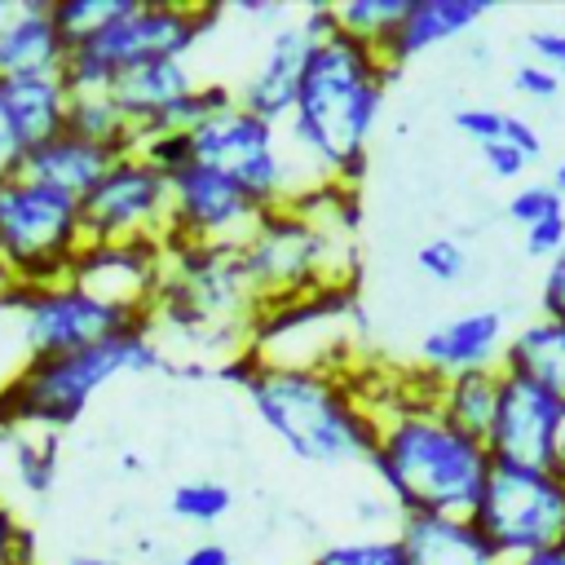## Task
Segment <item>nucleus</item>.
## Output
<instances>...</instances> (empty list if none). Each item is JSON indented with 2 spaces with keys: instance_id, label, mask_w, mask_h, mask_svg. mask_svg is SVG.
I'll list each match as a JSON object with an SVG mask.
<instances>
[{
  "instance_id": "obj_8",
  "label": "nucleus",
  "mask_w": 565,
  "mask_h": 565,
  "mask_svg": "<svg viewBox=\"0 0 565 565\" xmlns=\"http://www.w3.org/2000/svg\"><path fill=\"white\" fill-rule=\"evenodd\" d=\"M88 247L79 199L35 177H0V278L62 282Z\"/></svg>"
},
{
  "instance_id": "obj_30",
  "label": "nucleus",
  "mask_w": 565,
  "mask_h": 565,
  "mask_svg": "<svg viewBox=\"0 0 565 565\" xmlns=\"http://www.w3.org/2000/svg\"><path fill=\"white\" fill-rule=\"evenodd\" d=\"M309 565H411V561L397 530H366V534L327 543Z\"/></svg>"
},
{
  "instance_id": "obj_1",
  "label": "nucleus",
  "mask_w": 565,
  "mask_h": 565,
  "mask_svg": "<svg viewBox=\"0 0 565 565\" xmlns=\"http://www.w3.org/2000/svg\"><path fill=\"white\" fill-rule=\"evenodd\" d=\"M393 66L384 62L380 49L335 31L327 40H318L309 71L300 79L296 106L282 124L296 159L305 163V172L322 185H349L358 190L362 172H366V150H371V132L380 124L384 110V93L393 84Z\"/></svg>"
},
{
  "instance_id": "obj_15",
  "label": "nucleus",
  "mask_w": 565,
  "mask_h": 565,
  "mask_svg": "<svg viewBox=\"0 0 565 565\" xmlns=\"http://www.w3.org/2000/svg\"><path fill=\"white\" fill-rule=\"evenodd\" d=\"M318 49V35L296 18L278 22L252 66V75L243 79V88L234 93L238 106H247L252 115L269 119V124H287L291 106H296V93H300V79L309 71V57Z\"/></svg>"
},
{
  "instance_id": "obj_32",
  "label": "nucleus",
  "mask_w": 565,
  "mask_h": 565,
  "mask_svg": "<svg viewBox=\"0 0 565 565\" xmlns=\"http://www.w3.org/2000/svg\"><path fill=\"white\" fill-rule=\"evenodd\" d=\"M508 221L512 225H521V230H530V225H539V221H547V216H556V212H565V199L547 185V181H525V185H516L512 190V199H508Z\"/></svg>"
},
{
  "instance_id": "obj_46",
  "label": "nucleus",
  "mask_w": 565,
  "mask_h": 565,
  "mask_svg": "<svg viewBox=\"0 0 565 565\" xmlns=\"http://www.w3.org/2000/svg\"><path fill=\"white\" fill-rule=\"evenodd\" d=\"M547 185H552V190H556V194L565 199V154H561V159L552 163V172H547Z\"/></svg>"
},
{
  "instance_id": "obj_47",
  "label": "nucleus",
  "mask_w": 565,
  "mask_h": 565,
  "mask_svg": "<svg viewBox=\"0 0 565 565\" xmlns=\"http://www.w3.org/2000/svg\"><path fill=\"white\" fill-rule=\"evenodd\" d=\"M119 463H124L128 472H141V455H132V450H128V455H119Z\"/></svg>"
},
{
  "instance_id": "obj_9",
  "label": "nucleus",
  "mask_w": 565,
  "mask_h": 565,
  "mask_svg": "<svg viewBox=\"0 0 565 565\" xmlns=\"http://www.w3.org/2000/svg\"><path fill=\"white\" fill-rule=\"evenodd\" d=\"M190 159L234 177L265 207L296 203L305 190L318 185L296 159L282 124L252 115L247 106H238V97L190 132Z\"/></svg>"
},
{
  "instance_id": "obj_28",
  "label": "nucleus",
  "mask_w": 565,
  "mask_h": 565,
  "mask_svg": "<svg viewBox=\"0 0 565 565\" xmlns=\"http://www.w3.org/2000/svg\"><path fill=\"white\" fill-rule=\"evenodd\" d=\"M406 4L411 0H340L335 4V26L384 53V44L393 40V31L406 18Z\"/></svg>"
},
{
  "instance_id": "obj_33",
  "label": "nucleus",
  "mask_w": 565,
  "mask_h": 565,
  "mask_svg": "<svg viewBox=\"0 0 565 565\" xmlns=\"http://www.w3.org/2000/svg\"><path fill=\"white\" fill-rule=\"evenodd\" d=\"M415 265H419V274L433 278V282H459V278L468 274V247H463L459 238L441 234V238H428V243L415 252Z\"/></svg>"
},
{
  "instance_id": "obj_11",
  "label": "nucleus",
  "mask_w": 565,
  "mask_h": 565,
  "mask_svg": "<svg viewBox=\"0 0 565 565\" xmlns=\"http://www.w3.org/2000/svg\"><path fill=\"white\" fill-rule=\"evenodd\" d=\"M468 516L503 561L565 547V477L556 468L494 463Z\"/></svg>"
},
{
  "instance_id": "obj_48",
  "label": "nucleus",
  "mask_w": 565,
  "mask_h": 565,
  "mask_svg": "<svg viewBox=\"0 0 565 565\" xmlns=\"http://www.w3.org/2000/svg\"><path fill=\"white\" fill-rule=\"evenodd\" d=\"M71 565H119V561H106V556H75Z\"/></svg>"
},
{
  "instance_id": "obj_39",
  "label": "nucleus",
  "mask_w": 565,
  "mask_h": 565,
  "mask_svg": "<svg viewBox=\"0 0 565 565\" xmlns=\"http://www.w3.org/2000/svg\"><path fill=\"white\" fill-rule=\"evenodd\" d=\"M353 516H358L362 525H388V530H397V521H402L397 503H393L384 490H366V494H358V499H353Z\"/></svg>"
},
{
  "instance_id": "obj_29",
  "label": "nucleus",
  "mask_w": 565,
  "mask_h": 565,
  "mask_svg": "<svg viewBox=\"0 0 565 565\" xmlns=\"http://www.w3.org/2000/svg\"><path fill=\"white\" fill-rule=\"evenodd\" d=\"M168 512L185 525H216L234 512V490L216 477H190L181 486H172L168 494Z\"/></svg>"
},
{
  "instance_id": "obj_26",
  "label": "nucleus",
  "mask_w": 565,
  "mask_h": 565,
  "mask_svg": "<svg viewBox=\"0 0 565 565\" xmlns=\"http://www.w3.org/2000/svg\"><path fill=\"white\" fill-rule=\"evenodd\" d=\"M66 132H75L84 141H97L115 154L137 150V132H132L128 115L119 110V102L110 93H75L71 110H66Z\"/></svg>"
},
{
  "instance_id": "obj_42",
  "label": "nucleus",
  "mask_w": 565,
  "mask_h": 565,
  "mask_svg": "<svg viewBox=\"0 0 565 565\" xmlns=\"http://www.w3.org/2000/svg\"><path fill=\"white\" fill-rule=\"evenodd\" d=\"M22 154H26V146L18 141L13 119H9V110H4V97H0V177H13V172L22 168Z\"/></svg>"
},
{
  "instance_id": "obj_20",
  "label": "nucleus",
  "mask_w": 565,
  "mask_h": 565,
  "mask_svg": "<svg viewBox=\"0 0 565 565\" xmlns=\"http://www.w3.org/2000/svg\"><path fill=\"white\" fill-rule=\"evenodd\" d=\"M490 9H494V0H411L402 26L384 44V62L393 71H402L419 53L450 44V40L468 35L472 26H481L490 18Z\"/></svg>"
},
{
  "instance_id": "obj_7",
  "label": "nucleus",
  "mask_w": 565,
  "mask_h": 565,
  "mask_svg": "<svg viewBox=\"0 0 565 565\" xmlns=\"http://www.w3.org/2000/svg\"><path fill=\"white\" fill-rule=\"evenodd\" d=\"M221 4H185V0H132L110 26L71 44L66 84L71 93H110V84L146 62L190 57L199 40L221 22Z\"/></svg>"
},
{
  "instance_id": "obj_21",
  "label": "nucleus",
  "mask_w": 565,
  "mask_h": 565,
  "mask_svg": "<svg viewBox=\"0 0 565 565\" xmlns=\"http://www.w3.org/2000/svg\"><path fill=\"white\" fill-rule=\"evenodd\" d=\"M203 79L190 71L185 57H163V62H146V66H132L124 71L115 84H110V97L119 102V110L128 115L132 132L150 128L163 110H172L181 97H190Z\"/></svg>"
},
{
  "instance_id": "obj_27",
  "label": "nucleus",
  "mask_w": 565,
  "mask_h": 565,
  "mask_svg": "<svg viewBox=\"0 0 565 565\" xmlns=\"http://www.w3.org/2000/svg\"><path fill=\"white\" fill-rule=\"evenodd\" d=\"M9 437V463L13 481L26 494H49L57 481V433H35V428H0Z\"/></svg>"
},
{
  "instance_id": "obj_14",
  "label": "nucleus",
  "mask_w": 565,
  "mask_h": 565,
  "mask_svg": "<svg viewBox=\"0 0 565 565\" xmlns=\"http://www.w3.org/2000/svg\"><path fill=\"white\" fill-rule=\"evenodd\" d=\"M561 428H565V397L499 366V411H494V424L486 433L490 459L494 463L556 468Z\"/></svg>"
},
{
  "instance_id": "obj_44",
  "label": "nucleus",
  "mask_w": 565,
  "mask_h": 565,
  "mask_svg": "<svg viewBox=\"0 0 565 565\" xmlns=\"http://www.w3.org/2000/svg\"><path fill=\"white\" fill-rule=\"evenodd\" d=\"M508 565H565V547H547V552H534V556H516Z\"/></svg>"
},
{
  "instance_id": "obj_2",
  "label": "nucleus",
  "mask_w": 565,
  "mask_h": 565,
  "mask_svg": "<svg viewBox=\"0 0 565 565\" xmlns=\"http://www.w3.org/2000/svg\"><path fill=\"white\" fill-rule=\"evenodd\" d=\"M371 411L380 419V433L366 468L397 503V512L468 516L494 468L486 441L455 428L437 411L433 384L424 393H388L371 402Z\"/></svg>"
},
{
  "instance_id": "obj_49",
  "label": "nucleus",
  "mask_w": 565,
  "mask_h": 565,
  "mask_svg": "<svg viewBox=\"0 0 565 565\" xmlns=\"http://www.w3.org/2000/svg\"><path fill=\"white\" fill-rule=\"evenodd\" d=\"M556 472L565 477V428H561V446H556Z\"/></svg>"
},
{
  "instance_id": "obj_3",
  "label": "nucleus",
  "mask_w": 565,
  "mask_h": 565,
  "mask_svg": "<svg viewBox=\"0 0 565 565\" xmlns=\"http://www.w3.org/2000/svg\"><path fill=\"white\" fill-rule=\"evenodd\" d=\"M256 419L309 468H358L371 463L380 419L362 397L349 366H300L256 362L243 384Z\"/></svg>"
},
{
  "instance_id": "obj_35",
  "label": "nucleus",
  "mask_w": 565,
  "mask_h": 565,
  "mask_svg": "<svg viewBox=\"0 0 565 565\" xmlns=\"http://www.w3.org/2000/svg\"><path fill=\"white\" fill-rule=\"evenodd\" d=\"M0 565H35L31 556V530L18 521L9 499L0 494Z\"/></svg>"
},
{
  "instance_id": "obj_23",
  "label": "nucleus",
  "mask_w": 565,
  "mask_h": 565,
  "mask_svg": "<svg viewBox=\"0 0 565 565\" xmlns=\"http://www.w3.org/2000/svg\"><path fill=\"white\" fill-rule=\"evenodd\" d=\"M4 110L13 119L18 141L31 150L57 132H66V110H71V84L66 75H9L0 79Z\"/></svg>"
},
{
  "instance_id": "obj_6",
  "label": "nucleus",
  "mask_w": 565,
  "mask_h": 565,
  "mask_svg": "<svg viewBox=\"0 0 565 565\" xmlns=\"http://www.w3.org/2000/svg\"><path fill=\"white\" fill-rule=\"evenodd\" d=\"M163 366V344L150 322H137L102 344L62 358H22L0 384V428L57 433L75 424L88 402L119 375H146Z\"/></svg>"
},
{
  "instance_id": "obj_36",
  "label": "nucleus",
  "mask_w": 565,
  "mask_h": 565,
  "mask_svg": "<svg viewBox=\"0 0 565 565\" xmlns=\"http://www.w3.org/2000/svg\"><path fill=\"white\" fill-rule=\"evenodd\" d=\"M521 243H525V252H530L534 260H552V256L565 247V212H556V216H547V221L521 230Z\"/></svg>"
},
{
  "instance_id": "obj_37",
  "label": "nucleus",
  "mask_w": 565,
  "mask_h": 565,
  "mask_svg": "<svg viewBox=\"0 0 565 565\" xmlns=\"http://www.w3.org/2000/svg\"><path fill=\"white\" fill-rule=\"evenodd\" d=\"M539 313L565 322V247H561V252L547 260V269H543V282H539Z\"/></svg>"
},
{
  "instance_id": "obj_24",
  "label": "nucleus",
  "mask_w": 565,
  "mask_h": 565,
  "mask_svg": "<svg viewBox=\"0 0 565 565\" xmlns=\"http://www.w3.org/2000/svg\"><path fill=\"white\" fill-rule=\"evenodd\" d=\"M503 371L525 375L565 397V322L543 313L534 322H521L503 349Z\"/></svg>"
},
{
  "instance_id": "obj_43",
  "label": "nucleus",
  "mask_w": 565,
  "mask_h": 565,
  "mask_svg": "<svg viewBox=\"0 0 565 565\" xmlns=\"http://www.w3.org/2000/svg\"><path fill=\"white\" fill-rule=\"evenodd\" d=\"M177 565H234V556H230V547H225V543H216V539H203V543L185 547Z\"/></svg>"
},
{
  "instance_id": "obj_4",
  "label": "nucleus",
  "mask_w": 565,
  "mask_h": 565,
  "mask_svg": "<svg viewBox=\"0 0 565 565\" xmlns=\"http://www.w3.org/2000/svg\"><path fill=\"white\" fill-rule=\"evenodd\" d=\"M358 216V190L322 181L296 203L269 207L252 238L238 247L243 269L265 305L300 300L331 287H353L349 230Z\"/></svg>"
},
{
  "instance_id": "obj_19",
  "label": "nucleus",
  "mask_w": 565,
  "mask_h": 565,
  "mask_svg": "<svg viewBox=\"0 0 565 565\" xmlns=\"http://www.w3.org/2000/svg\"><path fill=\"white\" fill-rule=\"evenodd\" d=\"M397 539L411 565H508L472 516L411 512L397 521Z\"/></svg>"
},
{
  "instance_id": "obj_18",
  "label": "nucleus",
  "mask_w": 565,
  "mask_h": 565,
  "mask_svg": "<svg viewBox=\"0 0 565 565\" xmlns=\"http://www.w3.org/2000/svg\"><path fill=\"white\" fill-rule=\"evenodd\" d=\"M71 40L53 22V0H18L0 26V79L9 75H62Z\"/></svg>"
},
{
  "instance_id": "obj_38",
  "label": "nucleus",
  "mask_w": 565,
  "mask_h": 565,
  "mask_svg": "<svg viewBox=\"0 0 565 565\" xmlns=\"http://www.w3.org/2000/svg\"><path fill=\"white\" fill-rule=\"evenodd\" d=\"M477 154H481V163H486L494 177H503V181H516V177L530 168V159H525L516 146H508V141H486V146H477Z\"/></svg>"
},
{
  "instance_id": "obj_34",
  "label": "nucleus",
  "mask_w": 565,
  "mask_h": 565,
  "mask_svg": "<svg viewBox=\"0 0 565 565\" xmlns=\"http://www.w3.org/2000/svg\"><path fill=\"white\" fill-rule=\"evenodd\" d=\"M508 84H512V93L516 97H525V102H552L556 93H561V75L556 71H547L543 62H521V66H512V75H508Z\"/></svg>"
},
{
  "instance_id": "obj_5",
  "label": "nucleus",
  "mask_w": 565,
  "mask_h": 565,
  "mask_svg": "<svg viewBox=\"0 0 565 565\" xmlns=\"http://www.w3.org/2000/svg\"><path fill=\"white\" fill-rule=\"evenodd\" d=\"M265 300L256 296L238 247L207 243H168L163 238V278L154 287L146 322L154 335H172L216 362L252 349V327Z\"/></svg>"
},
{
  "instance_id": "obj_22",
  "label": "nucleus",
  "mask_w": 565,
  "mask_h": 565,
  "mask_svg": "<svg viewBox=\"0 0 565 565\" xmlns=\"http://www.w3.org/2000/svg\"><path fill=\"white\" fill-rule=\"evenodd\" d=\"M115 159H119V154L106 150V146H97V141H84V137H75V132H57V137L31 146V150L22 154V168H18V172H22V177H35V181H44V185H53V190H66V194L84 199V194L106 177V168H110Z\"/></svg>"
},
{
  "instance_id": "obj_12",
  "label": "nucleus",
  "mask_w": 565,
  "mask_h": 565,
  "mask_svg": "<svg viewBox=\"0 0 565 565\" xmlns=\"http://www.w3.org/2000/svg\"><path fill=\"white\" fill-rule=\"evenodd\" d=\"M269 207L247 194L234 177L185 163L168 177V243H207V247H243Z\"/></svg>"
},
{
  "instance_id": "obj_31",
  "label": "nucleus",
  "mask_w": 565,
  "mask_h": 565,
  "mask_svg": "<svg viewBox=\"0 0 565 565\" xmlns=\"http://www.w3.org/2000/svg\"><path fill=\"white\" fill-rule=\"evenodd\" d=\"M128 9H132V0H53V22L75 44V40L97 35L102 26H110Z\"/></svg>"
},
{
  "instance_id": "obj_25",
  "label": "nucleus",
  "mask_w": 565,
  "mask_h": 565,
  "mask_svg": "<svg viewBox=\"0 0 565 565\" xmlns=\"http://www.w3.org/2000/svg\"><path fill=\"white\" fill-rule=\"evenodd\" d=\"M433 402L437 411L486 441L490 424H494V411H499V366L494 371H463V375H450V380H437L433 384Z\"/></svg>"
},
{
  "instance_id": "obj_40",
  "label": "nucleus",
  "mask_w": 565,
  "mask_h": 565,
  "mask_svg": "<svg viewBox=\"0 0 565 565\" xmlns=\"http://www.w3.org/2000/svg\"><path fill=\"white\" fill-rule=\"evenodd\" d=\"M525 44H530L534 62H543L547 71H556V75L565 79V31L543 26V31H530V35H525Z\"/></svg>"
},
{
  "instance_id": "obj_50",
  "label": "nucleus",
  "mask_w": 565,
  "mask_h": 565,
  "mask_svg": "<svg viewBox=\"0 0 565 565\" xmlns=\"http://www.w3.org/2000/svg\"><path fill=\"white\" fill-rule=\"evenodd\" d=\"M9 13H13V4H9V0H0V26L9 22Z\"/></svg>"
},
{
  "instance_id": "obj_41",
  "label": "nucleus",
  "mask_w": 565,
  "mask_h": 565,
  "mask_svg": "<svg viewBox=\"0 0 565 565\" xmlns=\"http://www.w3.org/2000/svg\"><path fill=\"white\" fill-rule=\"evenodd\" d=\"M503 141H508V146H516V150H521L530 163H534V159H543V137H539V128H534L525 115H516V110H508Z\"/></svg>"
},
{
  "instance_id": "obj_17",
  "label": "nucleus",
  "mask_w": 565,
  "mask_h": 565,
  "mask_svg": "<svg viewBox=\"0 0 565 565\" xmlns=\"http://www.w3.org/2000/svg\"><path fill=\"white\" fill-rule=\"evenodd\" d=\"M71 278L88 291H97L110 305H124L132 313H150L154 287L163 278V243H88L71 269Z\"/></svg>"
},
{
  "instance_id": "obj_10",
  "label": "nucleus",
  "mask_w": 565,
  "mask_h": 565,
  "mask_svg": "<svg viewBox=\"0 0 565 565\" xmlns=\"http://www.w3.org/2000/svg\"><path fill=\"white\" fill-rule=\"evenodd\" d=\"M0 322L13 331L22 358H62L102 344L137 322L141 313L102 300L75 278L62 282H13L0 291Z\"/></svg>"
},
{
  "instance_id": "obj_45",
  "label": "nucleus",
  "mask_w": 565,
  "mask_h": 565,
  "mask_svg": "<svg viewBox=\"0 0 565 565\" xmlns=\"http://www.w3.org/2000/svg\"><path fill=\"white\" fill-rule=\"evenodd\" d=\"M463 53H468V62H477V66H486V62H490V57H494V49H490V44H486V40H472V44H468V49H463Z\"/></svg>"
},
{
  "instance_id": "obj_13",
  "label": "nucleus",
  "mask_w": 565,
  "mask_h": 565,
  "mask_svg": "<svg viewBox=\"0 0 565 565\" xmlns=\"http://www.w3.org/2000/svg\"><path fill=\"white\" fill-rule=\"evenodd\" d=\"M88 243H163L168 234V172L146 154H119L106 177L79 199Z\"/></svg>"
},
{
  "instance_id": "obj_16",
  "label": "nucleus",
  "mask_w": 565,
  "mask_h": 565,
  "mask_svg": "<svg viewBox=\"0 0 565 565\" xmlns=\"http://www.w3.org/2000/svg\"><path fill=\"white\" fill-rule=\"evenodd\" d=\"M508 340H512V331H508L503 309H468V313H455V318L437 322L433 331H424L415 371L428 375L433 384L463 375V371H494V366H503Z\"/></svg>"
}]
</instances>
